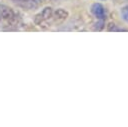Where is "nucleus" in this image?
Returning a JSON list of instances; mask_svg holds the SVG:
<instances>
[{"label": "nucleus", "instance_id": "obj_1", "mask_svg": "<svg viewBox=\"0 0 128 127\" xmlns=\"http://www.w3.org/2000/svg\"><path fill=\"white\" fill-rule=\"evenodd\" d=\"M68 17V12L64 9L53 10L51 7H45L40 13L35 16L34 22L41 28H49L51 26H58L63 23Z\"/></svg>", "mask_w": 128, "mask_h": 127}, {"label": "nucleus", "instance_id": "obj_2", "mask_svg": "<svg viewBox=\"0 0 128 127\" xmlns=\"http://www.w3.org/2000/svg\"><path fill=\"white\" fill-rule=\"evenodd\" d=\"M0 23L5 26H13L17 23V15L6 5L0 4Z\"/></svg>", "mask_w": 128, "mask_h": 127}, {"label": "nucleus", "instance_id": "obj_3", "mask_svg": "<svg viewBox=\"0 0 128 127\" xmlns=\"http://www.w3.org/2000/svg\"><path fill=\"white\" fill-rule=\"evenodd\" d=\"M17 6L25 10H34L38 7L37 0H12Z\"/></svg>", "mask_w": 128, "mask_h": 127}, {"label": "nucleus", "instance_id": "obj_4", "mask_svg": "<svg viewBox=\"0 0 128 127\" xmlns=\"http://www.w3.org/2000/svg\"><path fill=\"white\" fill-rule=\"evenodd\" d=\"M91 12L97 17V19H105L106 14H105V8L102 4L100 3H94L91 6Z\"/></svg>", "mask_w": 128, "mask_h": 127}, {"label": "nucleus", "instance_id": "obj_5", "mask_svg": "<svg viewBox=\"0 0 128 127\" xmlns=\"http://www.w3.org/2000/svg\"><path fill=\"white\" fill-rule=\"evenodd\" d=\"M103 28H104V20H103V19H100V21L95 24L94 30H95V31H101Z\"/></svg>", "mask_w": 128, "mask_h": 127}, {"label": "nucleus", "instance_id": "obj_6", "mask_svg": "<svg viewBox=\"0 0 128 127\" xmlns=\"http://www.w3.org/2000/svg\"><path fill=\"white\" fill-rule=\"evenodd\" d=\"M122 13V18L126 22H128V12H121Z\"/></svg>", "mask_w": 128, "mask_h": 127}, {"label": "nucleus", "instance_id": "obj_7", "mask_svg": "<svg viewBox=\"0 0 128 127\" xmlns=\"http://www.w3.org/2000/svg\"><path fill=\"white\" fill-rule=\"evenodd\" d=\"M121 12H128V5H126V6H124V7L122 8V10H121Z\"/></svg>", "mask_w": 128, "mask_h": 127}]
</instances>
